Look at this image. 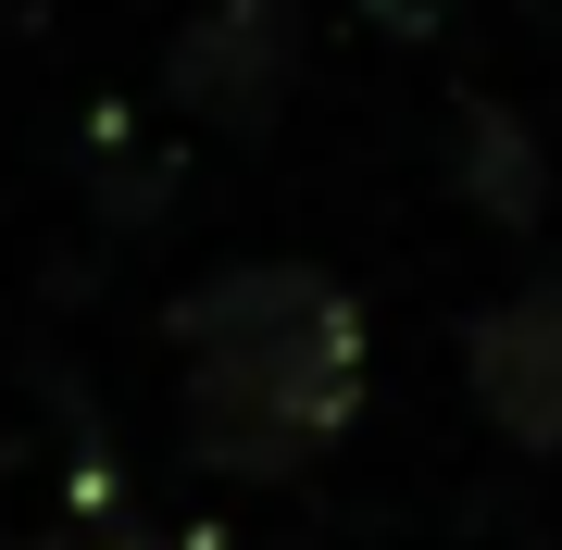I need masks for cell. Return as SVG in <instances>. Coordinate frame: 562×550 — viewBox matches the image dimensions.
Masks as SVG:
<instances>
[{
	"label": "cell",
	"instance_id": "obj_4",
	"mask_svg": "<svg viewBox=\"0 0 562 550\" xmlns=\"http://www.w3.org/2000/svg\"><path fill=\"white\" fill-rule=\"evenodd\" d=\"M25 550H176V538H150V526H50V538H25Z\"/></svg>",
	"mask_w": 562,
	"mask_h": 550
},
{
	"label": "cell",
	"instance_id": "obj_3",
	"mask_svg": "<svg viewBox=\"0 0 562 550\" xmlns=\"http://www.w3.org/2000/svg\"><path fill=\"white\" fill-rule=\"evenodd\" d=\"M288 50H301V13H288V0H213L176 38V101L213 113V125H250L288 88Z\"/></svg>",
	"mask_w": 562,
	"mask_h": 550
},
{
	"label": "cell",
	"instance_id": "obj_1",
	"mask_svg": "<svg viewBox=\"0 0 562 550\" xmlns=\"http://www.w3.org/2000/svg\"><path fill=\"white\" fill-rule=\"evenodd\" d=\"M176 363H188V463L262 489L362 426L375 326L313 263H225L176 301Z\"/></svg>",
	"mask_w": 562,
	"mask_h": 550
},
{
	"label": "cell",
	"instance_id": "obj_2",
	"mask_svg": "<svg viewBox=\"0 0 562 550\" xmlns=\"http://www.w3.org/2000/svg\"><path fill=\"white\" fill-rule=\"evenodd\" d=\"M462 388L513 450H562V276L513 288L462 326Z\"/></svg>",
	"mask_w": 562,
	"mask_h": 550
}]
</instances>
